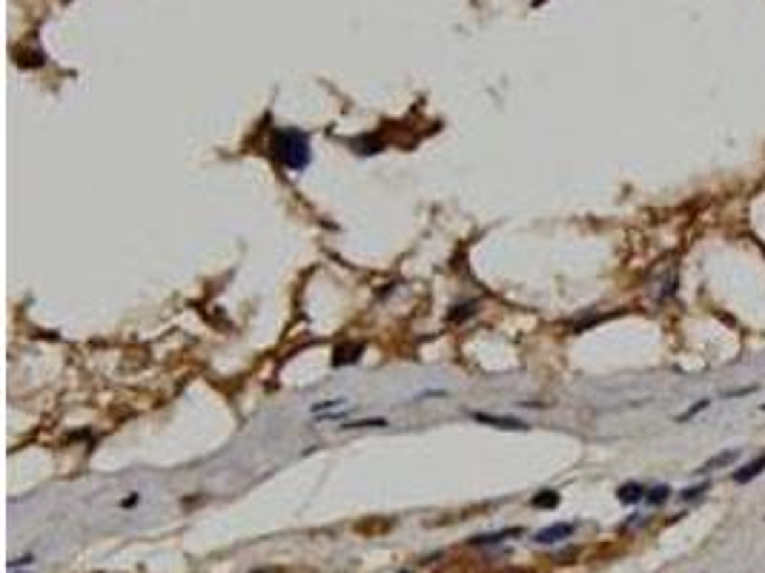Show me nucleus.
Wrapping results in <instances>:
<instances>
[{
    "label": "nucleus",
    "mask_w": 765,
    "mask_h": 573,
    "mask_svg": "<svg viewBox=\"0 0 765 573\" xmlns=\"http://www.w3.org/2000/svg\"><path fill=\"white\" fill-rule=\"evenodd\" d=\"M708 404H711V399H702L699 404H691V407H688V410H685V413H679V416H676V422H679V424H685V422H691V419H694L697 413H702V410H705V407H708Z\"/></svg>",
    "instance_id": "11"
},
{
    "label": "nucleus",
    "mask_w": 765,
    "mask_h": 573,
    "mask_svg": "<svg viewBox=\"0 0 765 573\" xmlns=\"http://www.w3.org/2000/svg\"><path fill=\"white\" fill-rule=\"evenodd\" d=\"M387 424H390L387 419H361V422H347V424H341V427L353 430V427H387Z\"/></svg>",
    "instance_id": "13"
},
{
    "label": "nucleus",
    "mask_w": 765,
    "mask_h": 573,
    "mask_svg": "<svg viewBox=\"0 0 765 573\" xmlns=\"http://www.w3.org/2000/svg\"><path fill=\"white\" fill-rule=\"evenodd\" d=\"M573 530H576V528H573L570 522H559V525H550V528L539 530V533H536V542H539V544H556V542L568 539Z\"/></svg>",
    "instance_id": "3"
},
{
    "label": "nucleus",
    "mask_w": 765,
    "mask_h": 573,
    "mask_svg": "<svg viewBox=\"0 0 765 573\" xmlns=\"http://www.w3.org/2000/svg\"><path fill=\"white\" fill-rule=\"evenodd\" d=\"M135 502H138V493H132L129 499H123V507H132V505H135Z\"/></svg>",
    "instance_id": "17"
},
{
    "label": "nucleus",
    "mask_w": 765,
    "mask_h": 573,
    "mask_svg": "<svg viewBox=\"0 0 765 573\" xmlns=\"http://www.w3.org/2000/svg\"><path fill=\"white\" fill-rule=\"evenodd\" d=\"M736 459H740V447H734V450H722V453H714L708 461H702V465L697 468V476H708V473H714V470L731 468Z\"/></svg>",
    "instance_id": "2"
},
{
    "label": "nucleus",
    "mask_w": 765,
    "mask_h": 573,
    "mask_svg": "<svg viewBox=\"0 0 765 573\" xmlns=\"http://www.w3.org/2000/svg\"><path fill=\"white\" fill-rule=\"evenodd\" d=\"M762 470H765V453L757 456V459H751L748 465H743L740 470H736V473H734V482H736V484H748V482L757 479Z\"/></svg>",
    "instance_id": "4"
},
{
    "label": "nucleus",
    "mask_w": 765,
    "mask_h": 573,
    "mask_svg": "<svg viewBox=\"0 0 765 573\" xmlns=\"http://www.w3.org/2000/svg\"><path fill=\"white\" fill-rule=\"evenodd\" d=\"M473 419L482 424H490V427H499V430H524L527 427L516 419H502V416H490V413H473Z\"/></svg>",
    "instance_id": "5"
},
{
    "label": "nucleus",
    "mask_w": 765,
    "mask_h": 573,
    "mask_svg": "<svg viewBox=\"0 0 765 573\" xmlns=\"http://www.w3.org/2000/svg\"><path fill=\"white\" fill-rule=\"evenodd\" d=\"M358 352H361V344H353V347H338L335 350V359H333V364L338 367V364H350V362H356L358 359Z\"/></svg>",
    "instance_id": "8"
},
{
    "label": "nucleus",
    "mask_w": 765,
    "mask_h": 573,
    "mask_svg": "<svg viewBox=\"0 0 765 573\" xmlns=\"http://www.w3.org/2000/svg\"><path fill=\"white\" fill-rule=\"evenodd\" d=\"M273 152L289 172H301L310 167V141L301 129L284 126L273 132Z\"/></svg>",
    "instance_id": "1"
},
{
    "label": "nucleus",
    "mask_w": 765,
    "mask_h": 573,
    "mask_svg": "<svg viewBox=\"0 0 765 573\" xmlns=\"http://www.w3.org/2000/svg\"><path fill=\"white\" fill-rule=\"evenodd\" d=\"M708 490V484H697V487H688V490H682V499L688 502V499H697V496H702Z\"/></svg>",
    "instance_id": "15"
},
{
    "label": "nucleus",
    "mask_w": 765,
    "mask_h": 573,
    "mask_svg": "<svg viewBox=\"0 0 765 573\" xmlns=\"http://www.w3.org/2000/svg\"><path fill=\"white\" fill-rule=\"evenodd\" d=\"M762 410H765V404H762Z\"/></svg>",
    "instance_id": "19"
},
{
    "label": "nucleus",
    "mask_w": 765,
    "mask_h": 573,
    "mask_svg": "<svg viewBox=\"0 0 765 573\" xmlns=\"http://www.w3.org/2000/svg\"><path fill=\"white\" fill-rule=\"evenodd\" d=\"M645 493H648V490H645L642 484H637V482H628V484H622V487H619V493H616V496H619V502H622V505H637V502H642V499H645Z\"/></svg>",
    "instance_id": "6"
},
{
    "label": "nucleus",
    "mask_w": 765,
    "mask_h": 573,
    "mask_svg": "<svg viewBox=\"0 0 765 573\" xmlns=\"http://www.w3.org/2000/svg\"><path fill=\"white\" fill-rule=\"evenodd\" d=\"M671 496V487H665V484H659V487H653V490H648L645 493V502L648 505H662L665 499Z\"/></svg>",
    "instance_id": "10"
},
{
    "label": "nucleus",
    "mask_w": 765,
    "mask_h": 573,
    "mask_svg": "<svg viewBox=\"0 0 765 573\" xmlns=\"http://www.w3.org/2000/svg\"><path fill=\"white\" fill-rule=\"evenodd\" d=\"M473 307H476V304H464V307H456V313H450V321H462L464 315H473Z\"/></svg>",
    "instance_id": "16"
},
{
    "label": "nucleus",
    "mask_w": 765,
    "mask_h": 573,
    "mask_svg": "<svg viewBox=\"0 0 765 573\" xmlns=\"http://www.w3.org/2000/svg\"><path fill=\"white\" fill-rule=\"evenodd\" d=\"M516 533H519V528H513V530H499V533H487V536H476V539H470V544H482V548H487V544H499L502 539L516 536Z\"/></svg>",
    "instance_id": "7"
},
{
    "label": "nucleus",
    "mask_w": 765,
    "mask_h": 573,
    "mask_svg": "<svg viewBox=\"0 0 765 573\" xmlns=\"http://www.w3.org/2000/svg\"><path fill=\"white\" fill-rule=\"evenodd\" d=\"M531 505L533 507H556L559 505V493H556V490H542L539 496H533Z\"/></svg>",
    "instance_id": "9"
},
{
    "label": "nucleus",
    "mask_w": 765,
    "mask_h": 573,
    "mask_svg": "<svg viewBox=\"0 0 765 573\" xmlns=\"http://www.w3.org/2000/svg\"><path fill=\"white\" fill-rule=\"evenodd\" d=\"M402 573H410V570H402Z\"/></svg>",
    "instance_id": "18"
},
{
    "label": "nucleus",
    "mask_w": 765,
    "mask_h": 573,
    "mask_svg": "<svg viewBox=\"0 0 765 573\" xmlns=\"http://www.w3.org/2000/svg\"><path fill=\"white\" fill-rule=\"evenodd\" d=\"M381 149V141L379 138H364V141H356V152H361V155H367V152H379Z\"/></svg>",
    "instance_id": "12"
},
{
    "label": "nucleus",
    "mask_w": 765,
    "mask_h": 573,
    "mask_svg": "<svg viewBox=\"0 0 765 573\" xmlns=\"http://www.w3.org/2000/svg\"><path fill=\"white\" fill-rule=\"evenodd\" d=\"M347 401L344 399H330V401H321V404H312V413H324V410H335V407H344Z\"/></svg>",
    "instance_id": "14"
}]
</instances>
